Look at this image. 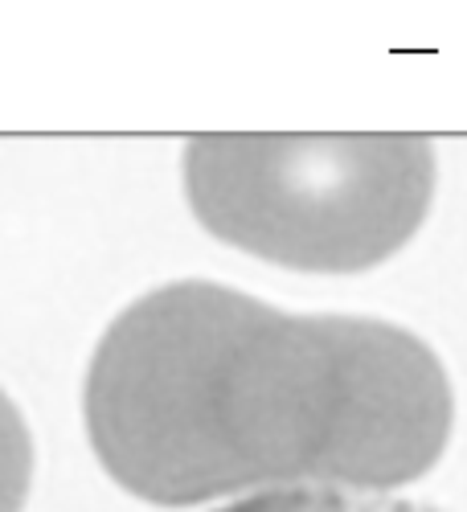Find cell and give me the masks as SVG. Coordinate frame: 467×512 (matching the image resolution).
Wrapping results in <instances>:
<instances>
[{
	"label": "cell",
	"mask_w": 467,
	"mask_h": 512,
	"mask_svg": "<svg viewBox=\"0 0 467 512\" xmlns=\"http://www.w3.org/2000/svg\"><path fill=\"white\" fill-rule=\"evenodd\" d=\"M214 512H443L427 500H406L377 488H345V484H279L238 496Z\"/></svg>",
	"instance_id": "obj_1"
},
{
	"label": "cell",
	"mask_w": 467,
	"mask_h": 512,
	"mask_svg": "<svg viewBox=\"0 0 467 512\" xmlns=\"http://www.w3.org/2000/svg\"><path fill=\"white\" fill-rule=\"evenodd\" d=\"M29 484V439L13 406L0 398V512H17Z\"/></svg>",
	"instance_id": "obj_2"
}]
</instances>
